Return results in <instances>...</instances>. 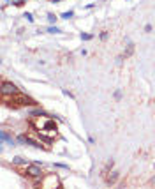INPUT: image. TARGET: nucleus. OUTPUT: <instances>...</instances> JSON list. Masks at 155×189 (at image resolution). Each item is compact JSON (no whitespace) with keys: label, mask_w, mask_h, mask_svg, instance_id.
<instances>
[{"label":"nucleus","mask_w":155,"mask_h":189,"mask_svg":"<svg viewBox=\"0 0 155 189\" xmlns=\"http://www.w3.org/2000/svg\"><path fill=\"white\" fill-rule=\"evenodd\" d=\"M11 4H13V5H16V7H19V5H25V4H27V0H11Z\"/></svg>","instance_id":"obj_13"},{"label":"nucleus","mask_w":155,"mask_h":189,"mask_svg":"<svg viewBox=\"0 0 155 189\" xmlns=\"http://www.w3.org/2000/svg\"><path fill=\"white\" fill-rule=\"evenodd\" d=\"M57 124H53V120L44 127V129H41V131H37L41 136H44V138H48V140H51V138H55L57 136Z\"/></svg>","instance_id":"obj_4"},{"label":"nucleus","mask_w":155,"mask_h":189,"mask_svg":"<svg viewBox=\"0 0 155 189\" xmlns=\"http://www.w3.org/2000/svg\"><path fill=\"white\" fill-rule=\"evenodd\" d=\"M118 177H120V173H118V171H113V173H111V175H109V177L106 179V182H108V184H115Z\"/></svg>","instance_id":"obj_7"},{"label":"nucleus","mask_w":155,"mask_h":189,"mask_svg":"<svg viewBox=\"0 0 155 189\" xmlns=\"http://www.w3.org/2000/svg\"><path fill=\"white\" fill-rule=\"evenodd\" d=\"M18 87L14 85V83H11V81H2V95H14L18 94Z\"/></svg>","instance_id":"obj_5"},{"label":"nucleus","mask_w":155,"mask_h":189,"mask_svg":"<svg viewBox=\"0 0 155 189\" xmlns=\"http://www.w3.org/2000/svg\"><path fill=\"white\" fill-rule=\"evenodd\" d=\"M115 99H122V90H116L115 92Z\"/></svg>","instance_id":"obj_17"},{"label":"nucleus","mask_w":155,"mask_h":189,"mask_svg":"<svg viewBox=\"0 0 155 189\" xmlns=\"http://www.w3.org/2000/svg\"><path fill=\"white\" fill-rule=\"evenodd\" d=\"M79 37H81V41H90L94 36H92V34H86V32H81V34H79Z\"/></svg>","instance_id":"obj_10"},{"label":"nucleus","mask_w":155,"mask_h":189,"mask_svg":"<svg viewBox=\"0 0 155 189\" xmlns=\"http://www.w3.org/2000/svg\"><path fill=\"white\" fill-rule=\"evenodd\" d=\"M21 171H23V175H27V177H30V179H41V177H42V171H41L37 163H34V164H25V168Z\"/></svg>","instance_id":"obj_2"},{"label":"nucleus","mask_w":155,"mask_h":189,"mask_svg":"<svg viewBox=\"0 0 155 189\" xmlns=\"http://www.w3.org/2000/svg\"><path fill=\"white\" fill-rule=\"evenodd\" d=\"M55 166H57V168H63V170H67V168H69L67 164H62V163H55Z\"/></svg>","instance_id":"obj_16"},{"label":"nucleus","mask_w":155,"mask_h":189,"mask_svg":"<svg viewBox=\"0 0 155 189\" xmlns=\"http://www.w3.org/2000/svg\"><path fill=\"white\" fill-rule=\"evenodd\" d=\"M25 18L28 23H34V16H32V13H25Z\"/></svg>","instance_id":"obj_15"},{"label":"nucleus","mask_w":155,"mask_h":189,"mask_svg":"<svg viewBox=\"0 0 155 189\" xmlns=\"http://www.w3.org/2000/svg\"><path fill=\"white\" fill-rule=\"evenodd\" d=\"M48 32H49V34H60L62 30L58 28L57 25H51V27H48Z\"/></svg>","instance_id":"obj_9"},{"label":"nucleus","mask_w":155,"mask_h":189,"mask_svg":"<svg viewBox=\"0 0 155 189\" xmlns=\"http://www.w3.org/2000/svg\"><path fill=\"white\" fill-rule=\"evenodd\" d=\"M4 103L9 104V106H13V108H18V106H34L35 104V101L32 97L21 94V92H18V94H14V95H4Z\"/></svg>","instance_id":"obj_1"},{"label":"nucleus","mask_w":155,"mask_h":189,"mask_svg":"<svg viewBox=\"0 0 155 189\" xmlns=\"http://www.w3.org/2000/svg\"><path fill=\"white\" fill-rule=\"evenodd\" d=\"M60 18H62V19H71V18H74V11H65V13H62V14H60Z\"/></svg>","instance_id":"obj_8"},{"label":"nucleus","mask_w":155,"mask_h":189,"mask_svg":"<svg viewBox=\"0 0 155 189\" xmlns=\"http://www.w3.org/2000/svg\"><path fill=\"white\" fill-rule=\"evenodd\" d=\"M132 51H134V44H132V42H129V46H127V51H125V57L132 55Z\"/></svg>","instance_id":"obj_11"},{"label":"nucleus","mask_w":155,"mask_h":189,"mask_svg":"<svg viewBox=\"0 0 155 189\" xmlns=\"http://www.w3.org/2000/svg\"><path fill=\"white\" fill-rule=\"evenodd\" d=\"M2 141H4V143H9V145H13V147L16 145V140H14V138H11L7 131H2Z\"/></svg>","instance_id":"obj_6"},{"label":"nucleus","mask_w":155,"mask_h":189,"mask_svg":"<svg viewBox=\"0 0 155 189\" xmlns=\"http://www.w3.org/2000/svg\"><path fill=\"white\" fill-rule=\"evenodd\" d=\"M145 32H152V25H150V23L145 25Z\"/></svg>","instance_id":"obj_18"},{"label":"nucleus","mask_w":155,"mask_h":189,"mask_svg":"<svg viewBox=\"0 0 155 189\" xmlns=\"http://www.w3.org/2000/svg\"><path fill=\"white\" fill-rule=\"evenodd\" d=\"M57 16H55V14H53V13H49V14H48V21H49V23H51V25H55V23H57Z\"/></svg>","instance_id":"obj_12"},{"label":"nucleus","mask_w":155,"mask_h":189,"mask_svg":"<svg viewBox=\"0 0 155 189\" xmlns=\"http://www.w3.org/2000/svg\"><path fill=\"white\" fill-rule=\"evenodd\" d=\"M152 184H155V177H154V179H152Z\"/></svg>","instance_id":"obj_20"},{"label":"nucleus","mask_w":155,"mask_h":189,"mask_svg":"<svg viewBox=\"0 0 155 189\" xmlns=\"http://www.w3.org/2000/svg\"><path fill=\"white\" fill-rule=\"evenodd\" d=\"M13 164H25V159H23V157H14V159H13Z\"/></svg>","instance_id":"obj_14"},{"label":"nucleus","mask_w":155,"mask_h":189,"mask_svg":"<svg viewBox=\"0 0 155 189\" xmlns=\"http://www.w3.org/2000/svg\"><path fill=\"white\" fill-rule=\"evenodd\" d=\"M41 186L42 188H60V179L55 173H49V175L41 179Z\"/></svg>","instance_id":"obj_3"},{"label":"nucleus","mask_w":155,"mask_h":189,"mask_svg":"<svg viewBox=\"0 0 155 189\" xmlns=\"http://www.w3.org/2000/svg\"><path fill=\"white\" fill-rule=\"evenodd\" d=\"M100 39L106 41V39H108V32H102V34H100Z\"/></svg>","instance_id":"obj_19"}]
</instances>
